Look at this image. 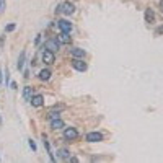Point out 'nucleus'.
Returning <instances> with one entry per match:
<instances>
[{
	"instance_id": "obj_4",
	"label": "nucleus",
	"mask_w": 163,
	"mask_h": 163,
	"mask_svg": "<svg viewBox=\"0 0 163 163\" xmlns=\"http://www.w3.org/2000/svg\"><path fill=\"white\" fill-rule=\"evenodd\" d=\"M56 24H57V28H59L61 33H70L72 31V23H70L69 20H59Z\"/></svg>"
},
{
	"instance_id": "obj_23",
	"label": "nucleus",
	"mask_w": 163,
	"mask_h": 163,
	"mask_svg": "<svg viewBox=\"0 0 163 163\" xmlns=\"http://www.w3.org/2000/svg\"><path fill=\"white\" fill-rule=\"evenodd\" d=\"M34 42H36V44H39V42H41V34H38V36H36V41H34Z\"/></svg>"
},
{
	"instance_id": "obj_3",
	"label": "nucleus",
	"mask_w": 163,
	"mask_h": 163,
	"mask_svg": "<svg viewBox=\"0 0 163 163\" xmlns=\"http://www.w3.org/2000/svg\"><path fill=\"white\" fill-rule=\"evenodd\" d=\"M59 7H61V13H64V15H67V16L75 12V5H73L72 2H64V3H61Z\"/></svg>"
},
{
	"instance_id": "obj_7",
	"label": "nucleus",
	"mask_w": 163,
	"mask_h": 163,
	"mask_svg": "<svg viewBox=\"0 0 163 163\" xmlns=\"http://www.w3.org/2000/svg\"><path fill=\"white\" fill-rule=\"evenodd\" d=\"M70 54H72L73 59H83V57H85V49H82V47H72V49H70Z\"/></svg>"
},
{
	"instance_id": "obj_17",
	"label": "nucleus",
	"mask_w": 163,
	"mask_h": 163,
	"mask_svg": "<svg viewBox=\"0 0 163 163\" xmlns=\"http://www.w3.org/2000/svg\"><path fill=\"white\" fill-rule=\"evenodd\" d=\"M153 18H155V15H153V12H152V8H147L145 10V20L148 21V23H152Z\"/></svg>"
},
{
	"instance_id": "obj_18",
	"label": "nucleus",
	"mask_w": 163,
	"mask_h": 163,
	"mask_svg": "<svg viewBox=\"0 0 163 163\" xmlns=\"http://www.w3.org/2000/svg\"><path fill=\"white\" fill-rule=\"evenodd\" d=\"M61 118V114L57 113V111H51V113H49V119H51V121H52V119H59Z\"/></svg>"
},
{
	"instance_id": "obj_24",
	"label": "nucleus",
	"mask_w": 163,
	"mask_h": 163,
	"mask_svg": "<svg viewBox=\"0 0 163 163\" xmlns=\"http://www.w3.org/2000/svg\"><path fill=\"white\" fill-rule=\"evenodd\" d=\"M160 8H162V10H163V0H162V2H160Z\"/></svg>"
},
{
	"instance_id": "obj_19",
	"label": "nucleus",
	"mask_w": 163,
	"mask_h": 163,
	"mask_svg": "<svg viewBox=\"0 0 163 163\" xmlns=\"http://www.w3.org/2000/svg\"><path fill=\"white\" fill-rule=\"evenodd\" d=\"M15 23H10V24H7V26H5V31L7 33H12V31H15Z\"/></svg>"
},
{
	"instance_id": "obj_21",
	"label": "nucleus",
	"mask_w": 163,
	"mask_h": 163,
	"mask_svg": "<svg viewBox=\"0 0 163 163\" xmlns=\"http://www.w3.org/2000/svg\"><path fill=\"white\" fill-rule=\"evenodd\" d=\"M5 83H10V72H8V69H7V72H5Z\"/></svg>"
},
{
	"instance_id": "obj_5",
	"label": "nucleus",
	"mask_w": 163,
	"mask_h": 163,
	"mask_svg": "<svg viewBox=\"0 0 163 163\" xmlns=\"http://www.w3.org/2000/svg\"><path fill=\"white\" fill-rule=\"evenodd\" d=\"M72 67L75 70H78V72H85V70L88 69V65H86V62L83 61V59H73V61H72Z\"/></svg>"
},
{
	"instance_id": "obj_8",
	"label": "nucleus",
	"mask_w": 163,
	"mask_h": 163,
	"mask_svg": "<svg viewBox=\"0 0 163 163\" xmlns=\"http://www.w3.org/2000/svg\"><path fill=\"white\" fill-rule=\"evenodd\" d=\"M29 103H31L34 108H39V106H42V103H44V96H42V95H33Z\"/></svg>"
},
{
	"instance_id": "obj_13",
	"label": "nucleus",
	"mask_w": 163,
	"mask_h": 163,
	"mask_svg": "<svg viewBox=\"0 0 163 163\" xmlns=\"http://www.w3.org/2000/svg\"><path fill=\"white\" fill-rule=\"evenodd\" d=\"M23 98L26 101H31V98H33V88L31 86H24L23 88Z\"/></svg>"
},
{
	"instance_id": "obj_9",
	"label": "nucleus",
	"mask_w": 163,
	"mask_h": 163,
	"mask_svg": "<svg viewBox=\"0 0 163 163\" xmlns=\"http://www.w3.org/2000/svg\"><path fill=\"white\" fill-rule=\"evenodd\" d=\"M86 140L88 142H100V140H103V135L100 132H88L86 134Z\"/></svg>"
},
{
	"instance_id": "obj_2",
	"label": "nucleus",
	"mask_w": 163,
	"mask_h": 163,
	"mask_svg": "<svg viewBox=\"0 0 163 163\" xmlns=\"http://www.w3.org/2000/svg\"><path fill=\"white\" fill-rule=\"evenodd\" d=\"M59 47H61V42L57 41V38H52V39H47V41L44 42V49H49V51H52V52L59 51Z\"/></svg>"
},
{
	"instance_id": "obj_6",
	"label": "nucleus",
	"mask_w": 163,
	"mask_h": 163,
	"mask_svg": "<svg viewBox=\"0 0 163 163\" xmlns=\"http://www.w3.org/2000/svg\"><path fill=\"white\" fill-rule=\"evenodd\" d=\"M64 137L67 140H75L78 137V130L75 127H65L64 129Z\"/></svg>"
},
{
	"instance_id": "obj_15",
	"label": "nucleus",
	"mask_w": 163,
	"mask_h": 163,
	"mask_svg": "<svg viewBox=\"0 0 163 163\" xmlns=\"http://www.w3.org/2000/svg\"><path fill=\"white\" fill-rule=\"evenodd\" d=\"M49 78H51V70H47V69H42L39 72V80H42V82H47Z\"/></svg>"
},
{
	"instance_id": "obj_1",
	"label": "nucleus",
	"mask_w": 163,
	"mask_h": 163,
	"mask_svg": "<svg viewBox=\"0 0 163 163\" xmlns=\"http://www.w3.org/2000/svg\"><path fill=\"white\" fill-rule=\"evenodd\" d=\"M41 59H42L44 64H54V62H56V56H54V52L52 51H49V49H44V51H42Z\"/></svg>"
},
{
	"instance_id": "obj_20",
	"label": "nucleus",
	"mask_w": 163,
	"mask_h": 163,
	"mask_svg": "<svg viewBox=\"0 0 163 163\" xmlns=\"http://www.w3.org/2000/svg\"><path fill=\"white\" fill-rule=\"evenodd\" d=\"M28 145H29V148H31L33 152H36V143H34L33 139H29V140H28Z\"/></svg>"
},
{
	"instance_id": "obj_12",
	"label": "nucleus",
	"mask_w": 163,
	"mask_h": 163,
	"mask_svg": "<svg viewBox=\"0 0 163 163\" xmlns=\"http://www.w3.org/2000/svg\"><path fill=\"white\" fill-rule=\"evenodd\" d=\"M51 127H52L54 130L62 129V127H64V121H62L61 118H59V119H52V121H51Z\"/></svg>"
},
{
	"instance_id": "obj_11",
	"label": "nucleus",
	"mask_w": 163,
	"mask_h": 163,
	"mask_svg": "<svg viewBox=\"0 0 163 163\" xmlns=\"http://www.w3.org/2000/svg\"><path fill=\"white\" fill-rule=\"evenodd\" d=\"M57 157L62 160H70V152L67 150V148H59V150H57Z\"/></svg>"
},
{
	"instance_id": "obj_25",
	"label": "nucleus",
	"mask_w": 163,
	"mask_h": 163,
	"mask_svg": "<svg viewBox=\"0 0 163 163\" xmlns=\"http://www.w3.org/2000/svg\"><path fill=\"white\" fill-rule=\"evenodd\" d=\"M0 83H2V72H0Z\"/></svg>"
},
{
	"instance_id": "obj_22",
	"label": "nucleus",
	"mask_w": 163,
	"mask_h": 163,
	"mask_svg": "<svg viewBox=\"0 0 163 163\" xmlns=\"http://www.w3.org/2000/svg\"><path fill=\"white\" fill-rule=\"evenodd\" d=\"M5 10V0H0V13H3Z\"/></svg>"
},
{
	"instance_id": "obj_16",
	"label": "nucleus",
	"mask_w": 163,
	"mask_h": 163,
	"mask_svg": "<svg viewBox=\"0 0 163 163\" xmlns=\"http://www.w3.org/2000/svg\"><path fill=\"white\" fill-rule=\"evenodd\" d=\"M44 148L47 150V153H49V158H51V162H56V157H54V153L51 152V145H49V142H47V139L44 137Z\"/></svg>"
},
{
	"instance_id": "obj_10",
	"label": "nucleus",
	"mask_w": 163,
	"mask_h": 163,
	"mask_svg": "<svg viewBox=\"0 0 163 163\" xmlns=\"http://www.w3.org/2000/svg\"><path fill=\"white\" fill-rule=\"evenodd\" d=\"M57 41L61 42V44H70L72 42V38H70V33H61Z\"/></svg>"
},
{
	"instance_id": "obj_14",
	"label": "nucleus",
	"mask_w": 163,
	"mask_h": 163,
	"mask_svg": "<svg viewBox=\"0 0 163 163\" xmlns=\"http://www.w3.org/2000/svg\"><path fill=\"white\" fill-rule=\"evenodd\" d=\"M24 59H26V52H21L20 54V57H18V64H16V69L18 70H23V67H24Z\"/></svg>"
}]
</instances>
